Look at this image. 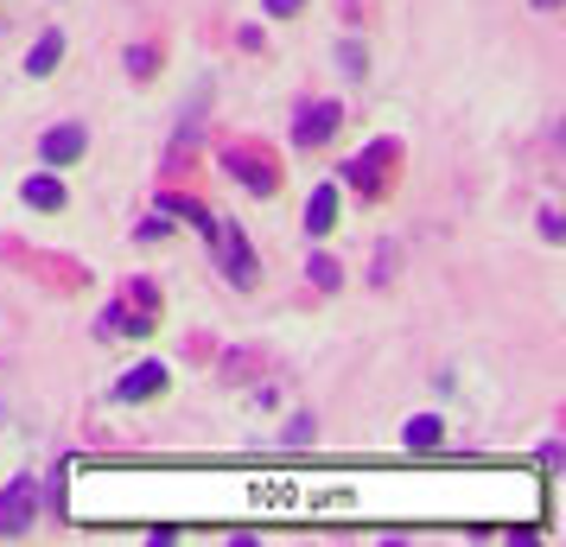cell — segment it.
I'll return each mask as SVG.
<instances>
[{"instance_id": "1", "label": "cell", "mask_w": 566, "mask_h": 547, "mask_svg": "<svg viewBox=\"0 0 566 547\" xmlns=\"http://www.w3.org/2000/svg\"><path fill=\"white\" fill-rule=\"evenodd\" d=\"M32 509H39V491H32L27 477H13V484L0 491V541H7V535H27Z\"/></svg>"}, {"instance_id": "2", "label": "cell", "mask_w": 566, "mask_h": 547, "mask_svg": "<svg viewBox=\"0 0 566 547\" xmlns=\"http://www.w3.org/2000/svg\"><path fill=\"white\" fill-rule=\"evenodd\" d=\"M83 147H90V134H83L77 122H64V128H45V140H39V159H45V166H77Z\"/></svg>"}, {"instance_id": "3", "label": "cell", "mask_w": 566, "mask_h": 547, "mask_svg": "<svg viewBox=\"0 0 566 547\" xmlns=\"http://www.w3.org/2000/svg\"><path fill=\"white\" fill-rule=\"evenodd\" d=\"M332 134H337V103L300 108V122H293V147H325Z\"/></svg>"}, {"instance_id": "4", "label": "cell", "mask_w": 566, "mask_h": 547, "mask_svg": "<svg viewBox=\"0 0 566 547\" xmlns=\"http://www.w3.org/2000/svg\"><path fill=\"white\" fill-rule=\"evenodd\" d=\"M166 389V364H134L122 382H115V401L122 408H134V401H154V395Z\"/></svg>"}, {"instance_id": "5", "label": "cell", "mask_w": 566, "mask_h": 547, "mask_svg": "<svg viewBox=\"0 0 566 547\" xmlns=\"http://www.w3.org/2000/svg\"><path fill=\"white\" fill-rule=\"evenodd\" d=\"M382 159H395V140H376L369 154H357L350 166H344V179L357 185V191H376V179H382Z\"/></svg>"}, {"instance_id": "6", "label": "cell", "mask_w": 566, "mask_h": 547, "mask_svg": "<svg viewBox=\"0 0 566 547\" xmlns=\"http://www.w3.org/2000/svg\"><path fill=\"white\" fill-rule=\"evenodd\" d=\"M57 64H64V32H45V39L27 52V77H52Z\"/></svg>"}, {"instance_id": "7", "label": "cell", "mask_w": 566, "mask_h": 547, "mask_svg": "<svg viewBox=\"0 0 566 547\" xmlns=\"http://www.w3.org/2000/svg\"><path fill=\"white\" fill-rule=\"evenodd\" d=\"M230 172L242 185H255V191H274V185H281V172H274L268 159H255V154H230Z\"/></svg>"}, {"instance_id": "8", "label": "cell", "mask_w": 566, "mask_h": 547, "mask_svg": "<svg viewBox=\"0 0 566 547\" xmlns=\"http://www.w3.org/2000/svg\"><path fill=\"white\" fill-rule=\"evenodd\" d=\"M332 223H337V185H318V191L306 198V230L325 235Z\"/></svg>"}, {"instance_id": "9", "label": "cell", "mask_w": 566, "mask_h": 547, "mask_svg": "<svg viewBox=\"0 0 566 547\" xmlns=\"http://www.w3.org/2000/svg\"><path fill=\"white\" fill-rule=\"evenodd\" d=\"M20 198H27L32 210H64V198H71V191H64V179L39 172V179H27V191H20Z\"/></svg>"}, {"instance_id": "10", "label": "cell", "mask_w": 566, "mask_h": 547, "mask_svg": "<svg viewBox=\"0 0 566 547\" xmlns=\"http://www.w3.org/2000/svg\"><path fill=\"white\" fill-rule=\"evenodd\" d=\"M223 255H230V281L235 287H255V261H249V242H242V235H223Z\"/></svg>"}, {"instance_id": "11", "label": "cell", "mask_w": 566, "mask_h": 547, "mask_svg": "<svg viewBox=\"0 0 566 547\" xmlns=\"http://www.w3.org/2000/svg\"><path fill=\"white\" fill-rule=\"evenodd\" d=\"M408 445H413V452H427V445H439V420H433V414L408 420Z\"/></svg>"}, {"instance_id": "12", "label": "cell", "mask_w": 566, "mask_h": 547, "mask_svg": "<svg viewBox=\"0 0 566 547\" xmlns=\"http://www.w3.org/2000/svg\"><path fill=\"white\" fill-rule=\"evenodd\" d=\"M312 281H318L325 293H337V261L332 255H312Z\"/></svg>"}, {"instance_id": "13", "label": "cell", "mask_w": 566, "mask_h": 547, "mask_svg": "<svg viewBox=\"0 0 566 547\" xmlns=\"http://www.w3.org/2000/svg\"><path fill=\"white\" fill-rule=\"evenodd\" d=\"M261 7H268V13H274V20H293V13H300V7H306V0H261Z\"/></svg>"}, {"instance_id": "14", "label": "cell", "mask_w": 566, "mask_h": 547, "mask_svg": "<svg viewBox=\"0 0 566 547\" xmlns=\"http://www.w3.org/2000/svg\"><path fill=\"white\" fill-rule=\"evenodd\" d=\"M566 0H535V13H560Z\"/></svg>"}]
</instances>
